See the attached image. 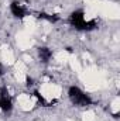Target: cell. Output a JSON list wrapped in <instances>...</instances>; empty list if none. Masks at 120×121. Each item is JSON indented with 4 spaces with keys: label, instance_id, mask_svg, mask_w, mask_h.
Here are the masks:
<instances>
[{
    "label": "cell",
    "instance_id": "6da1fadb",
    "mask_svg": "<svg viewBox=\"0 0 120 121\" xmlns=\"http://www.w3.org/2000/svg\"><path fill=\"white\" fill-rule=\"evenodd\" d=\"M69 99L76 106H89L92 103L89 96L85 91H82L79 87H76V86H72L69 89Z\"/></svg>",
    "mask_w": 120,
    "mask_h": 121
},
{
    "label": "cell",
    "instance_id": "7a4b0ae2",
    "mask_svg": "<svg viewBox=\"0 0 120 121\" xmlns=\"http://www.w3.org/2000/svg\"><path fill=\"white\" fill-rule=\"evenodd\" d=\"M11 13H13L14 16H17V17H20V18H23V17L26 16L24 9H23L21 4H18V3H13V4H11Z\"/></svg>",
    "mask_w": 120,
    "mask_h": 121
}]
</instances>
